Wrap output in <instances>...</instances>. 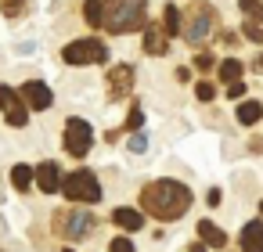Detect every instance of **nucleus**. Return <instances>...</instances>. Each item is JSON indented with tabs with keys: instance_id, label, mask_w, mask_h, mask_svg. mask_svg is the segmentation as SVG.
Instances as JSON below:
<instances>
[{
	"instance_id": "f257e3e1",
	"label": "nucleus",
	"mask_w": 263,
	"mask_h": 252,
	"mask_svg": "<svg viewBox=\"0 0 263 252\" xmlns=\"http://www.w3.org/2000/svg\"><path fill=\"white\" fill-rule=\"evenodd\" d=\"M141 205L144 212H152L155 220H180L187 209H191V191L180 184V180H152L144 191H141Z\"/></svg>"
},
{
	"instance_id": "f03ea898",
	"label": "nucleus",
	"mask_w": 263,
	"mask_h": 252,
	"mask_svg": "<svg viewBox=\"0 0 263 252\" xmlns=\"http://www.w3.org/2000/svg\"><path fill=\"white\" fill-rule=\"evenodd\" d=\"M105 29L116 36L144 29V0H105Z\"/></svg>"
},
{
	"instance_id": "7ed1b4c3",
	"label": "nucleus",
	"mask_w": 263,
	"mask_h": 252,
	"mask_svg": "<svg viewBox=\"0 0 263 252\" xmlns=\"http://www.w3.org/2000/svg\"><path fill=\"white\" fill-rule=\"evenodd\" d=\"M62 191H65V198L69 202H101V184H98V177L90 173V169H76V173H69L65 180H62Z\"/></svg>"
},
{
	"instance_id": "20e7f679",
	"label": "nucleus",
	"mask_w": 263,
	"mask_h": 252,
	"mask_svg": "<svg viewBox=\"0 0 263 252\" xmlns=\"http://www.w3.org/2000/svg\"><path fill=\"white\" fill-rule=\"evenodd\" d=\"M213 22H216V11L209 4H195L187 15H184V26H180V36L187 44H202L209 33H213Z\"/></svg>"
},
{
	"instance_id": "39448f33",
	"label": "nucleus",
	"mask_w": 263,
	"mask_h": 252,
	"mask_svg": "<svg viewBox=\"0 0 263 252\" xmlns=\"http://www.w3.org/2000/svg\"><path fill=\"white\" fill-rule=\"evenodd\" d=\"M62 58H65L69 65H101V62L108 58V47H105L101 40L87 36V40H72L69 47H62Z\"/></svg>"
},
{
	"instance_id": "423d86ee",
	"label": "nucleus",
	"mask_w": 263,
	"mask_h": 252,
	"mask_svg": "<svg viewBox=\"0 0 263 252\" xmlns=\"http://www.w3.org/2000/svg\"><path fill=\"white\" fill-rule=\"evenodd\" d=\"M90 144H94V130H90V123L72 115V119L65 123V151H69L72 159H87Z\"/></svg>"
},
{
	"instance_id": "0eeeda50",
	"label": "nucleus",
	"mask_w": 263,
	"mask_h": 252,
	"mask_svg": "<svg viewBox=\"0 0 263 252\" xmlns=\"http://www.w3.org/2000/svg\"><path fill=\"white\" fill-rule=\"evenodd\" d=\"M54 230H62L65 238H87L90 230H94V216L90 212H83V209H69V212H58L54 216Z\"/></svg>"
},
{
	"instance_id": "6e6552de",
	"label": "nucleus",
	"mask_w": 263,
	"mask_h": 252,
	"mask_svg": "<svg viewBox=\"0 0 263 252\" xmlns=\"http://www.w3.org/2000/svg\"><path fill=\"white\" fill-rule=\"evenodd\" d=\"M0 112H4L8 126H26V123H29V112H26V105H22V94L11 90L8 83H0Z\"/></svg>"
},
{
	"instance_id": "1a4fd4ad",
	"label": "nucleus",
	"mask_w": 263,
	"mask_h": 252,
	"mask_svg": "<svg viewBox=\"0 0 263 252\" xmlns=\"http://www.w3.org/2000/svg\"><path fill=\"white\" fill-rule=\"evenodd\" d=\"M22 101H26L29 108H36V112H44V108H51V105H54V98H51V87H47V83H40V80H29V83H22Z\"/></svg>"
},
{
	"instance_id": "9d476101",
	"label": "nucleus",
	"mask_w": 263,
	"mask_h": 252,
	"mask_svg": "<svg viewBox=\"0 0 263 252\" xmlns=\"http://www.w3.org/2000/svg\"><path fill=\"white\" fill-rule=\"evenodd\" d=\"M130 87H134V69H130V65H116V69L108 72V101L126 98Z\"/></svg>"
},
{
	"instance_id": "9b49d317",
	"label": "nucleus",
	"mask_w": 263,
	"mask_h": 252,
	"mask_svg": "<svg viewBox=\"0 0 263 252\" xmlns=\"http://www.w3.org/2000/svg\"><path fill=\"white\" fill-rule=\"evenodd\" d=\"M62 169H58V162H40L36 166V187L44 191V195H54V191H62Z\"/></svg>"
},
{
	"instance_id": "f8f14e48",
	"label": "nucleus",
	"mask_w": 263,
	"mask_h": 252,
	"mask_svg": "<svg viewBox=\"0 0 263 252\" xmlns=\"http://www.w3.org/2000/svg\"><path fill=\"white\" fill-rule=\"evenodd\" d=\"M144 51L148 54H166L170 51V33L162 29V26H144Z\"/></svg>"
},
{
	"instance_id": "ddd939ff",
	"label": "nucleus",
	"mask_w": 263,
	"mask_h": 252,
	"mask_svg": "<svg viewBox=\"0 0 263 252\" xmlns=\"http://www.w3.org/2000/svg\"><path fill=\"white\" fill-rule=\"evenodd\" d=\"M241 252H263V220L241 227Z\"/></svg>"
},
{
	"instance_id": "4468645a",
	"label": "nucleus",
	"mask_w": 263,
	"mask_h": 252,
	"mask_svg": "<svg viewBox=\"0 0 263 252\" xmlns=\"http://www.w3.org/2000/svg\"><path fill=\"white\" fill-rule=\"evenodd\" d=\"M112 223H116V227H123V230H141V227H144V216H141L137 209L119 205V209H112Z\"/></svg>"
},
{
	"instance_id": "2eb2a0df",
	"label": "nucleus",
	"mask_w": 263,
	"mask_h": 252,
	"mask_svg": "<svg viewBox=\"0 0 263 252\" xmlns=\"http://www.w3.org/2000/svg\"><path fill=\"white\" fill-rule=\"evenodd\" d=\"M198 238H202L205 245H213V248H223V245H227V234H223L213 220H198Z\"/></svg>"
},
{
	"instance_id": "dca6fc26",
	"label": "nucleus",
	"mask_w": 263,
	"mask_h": 252,
	"mask_svg": "<svg viewBox=\"0 0 263 252\" xmlns=\"http://www.w3.org/2000/svg\"><path fill=\"white\" fill-rule=\"evenodd\" d=\"M83 22L90 29H101L105 26V0H87V4H83Z\"/></svg>"
},
{
	"instance_id": "f3484780",
	"label": "nucleus",
	"mask_w": 263,
	"mask_h": 252,
	"mask_svg": "<svg viewBox=\"0 0 263 252\" xmlns=\"http://www.w3.org/2000/svg\"><path fill=\"white\" fill-rule=\"evenodd\" d=\"M263 119V105L259 101H241L238 105V123L241 126H252V123H259Z\"/></svg>"
},
{
	"instance_id": "a211bd4d",
	"label": "nucleus",
	"mask_w": 263,
	"mask_h": 252,
	"mask_svg": "<svg viewBox=\"0 0 263 252\" xmlns=\"http://www.w3.org/2000/svg\"><path fill=\"white\" fill-rule=\"evenodd\" d=\"M180 26H184V15H180L173 4H166V11H162V29H166L170 36H177V33H180Z\"/></svg>"
},
{
	"instance_id": "6ab92c4d",
	"label": "nucleus",
	"mask_w": 263,
	"mask_h": 252,
	"mask_svg": "<svg viewBox=\"0 0 263 252\" xmlns=\"http://www.w3.org/2000/svg\"><path fill=\"white\" fill-rule=\"evenodd\" d=\"M33 180H36V169H29V166H15V169H11V184H15V191H29Z\"/></svg>"
},
{
	"instance_id": "aec40b11",
	"label": "nucleus",
	"mask_w": 263,
	"mask_h": 252,
	"mask_svg": "<svg viewBox=\"0 0 263 252\" xmlns=\"http://www.w3.org/2000/svg\"><path fill=\"white\" fill-rule=\"evenodd\" d=\"M241 72H245V69H241V62H238V58H227V62H220V76H223L227 83L241 80Z\"/></svg>"
},
{
	"instance_id": "412c9836",
	"label": "nucleus",
	"mask_w": 263,
	"mask_h": 252,
	"mask_svg": "<svg viewBox=\"0 0 263 252\" xmlns=\"http://www.w3.org/2000/svg\"><path fill=\"white\" fill-rule=\"evenodd\" d=\"M238 8H241L252 22H263V0H238Z\"/></svg>"
},
{
	"instance_id": "4be33fe9",
	"label": "nucleus",
	"mask_w": 263,
	"mask_h": 252,
	"mask_svg": "<svg viewBox=\"0 0 263 252\" xmlns=\"http://www.w3.org/2000/svg\"><path fill=\"white\" fill-rule=\"evenodd\" d=\"M241 33H245L252 44H263V26H259V22H252V18H249V22L241 26Z\"/></svg>"
},
{
	"instance_id": "5701e85b",
	"label": "nucleus",
	"mask_w": 263,
	"mask_h": 252,
	"mask_svg": "<svg viewBox=\"0 0 263 252\" xmlns=\"http://www.w3.org/2000/svg\"><path fill=\"white\" fill-rule=\"evenodd\" d=\"M195 94H198V101H213V98H216V87H213V83H205V80H202V83H198V87H195Z\"/></svg>"
},
{
	"instance_id": "b1692460",
	"label": "nucleus",
	"mask_w": 263,
	"mask_h": 252,
	"mask_svg": "<svg viewBox=\"0 0 263 252\" xmlns=\"http://www.w3.org/2000/svg\"><path fill=\"white\" fill-rule=\"evenodd\" d=\"M141 123H144V112L134 105V108H130V115H126V130H141Z\"/></svg>"
},
{
	"instance_id": "393cba45",
	"label": "nucleus",
	"mask_w": 263,
	"mask_h": 252,
	"mask_svg": "<svg viewBox=\"0 0 263 252\" xmlns=\"http://www.w3.org/2000/svg\"><path fill=\"white\" fill-rule=\"evenodd\" d=\"M108 252H134V241H130V238H112Z\"/></svg>"
},
{
	"instance_id": "a878e982",
	"label": "nucleus",
	"mask_w": 263,
	"mask_h": 252,
	"mask_svg": "<svg viewBox=\"0 0 263 252\" xmlns=\"http://www.w3.org/2000/svg\"><path fill=\"white\" fill-rule=\"evenodd\" d=\"M213 65H216V58H213V54H198V58H195V69H198V72H209Z\"/></svg>"
},
{
	"instance_id": "bb28decb",
	"label": "nucleus",
	"mask_w": 263,
	"mask_h": 252,
	"mask_svg": "<svg viewBox=\"0 0 263 252\" xmlns=\"http://www.w3.org/2000/svg\"><path fill=\"white\" fill-rule=\"evenodd\" d=\"M144 148H148V137L144 133H134L130 137V151H144Z\"/></svg>"
},
{
	"instance_id": "cd10ccee",
	"label": "nucleus",
	"mask_w": 263,
	"mask_h": 252,
	"mask_svg": "<svg viewBox=\"0 0 263 252\" xmlns=\"http://www.w3.org/2000/svg\"><path fill=\"white\" fill-rule=\"evenodd\" d=\"M227 94H231L234 101H238V98H245V83H241V80H234V83L227 87Z\"/></svg>"
},
{
	"instance_id": "c85d7f7f",
	"label": "nucleus",
	"mask_w": 263,
	"mask_h": 252,
	"mask_svg": "<svg viewBox=\"0 0 263 252\" xmlns=\"http://www.w3.org/2000/svg\"><path fill=\"white\" fill-rule=\"evenodd\" d=\"M187 252H205V241H191V245H187Z\"/></svg>"
},
{
	"instance_id": "c756f323",
	"label": "nucleus",
	"mask_w": 263,
	"mask_h": 252,
	"mask_svg": "<svg viewBox=\"0 0 263 252\" xmlns=\"http://www.w3.org/2000/svg\"><path fill=\"white\" fill-rule=\"evenodd\" d=\"M259 69H263V54H259Z\"/></svg>"
}]
</instances>
